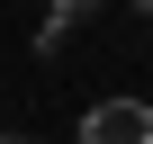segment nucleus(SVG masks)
Listing matches in <instances>:
<instances>
[{"instance_id": "f257e3e1", "label": "nucleus", "mask_w": 153, "mask_h": 144, "mask_svg": "<svg viewBox=\"0 0 153 144\" xmlns=\"http://www.w3.org/2000/svg\"><path fill=\"white\" fill-rule=\"evenodd\" d=\"M81 144H153V108L144 99H99L81 117Z\"/></svg>"}, {"instance_id": "7ed1b4c3", "label": "nucleus", "mask_w": 153, "mask_h": 144, "mask_svg": "<svg viewBox=\"0 0 153 144\" xmlns=\"http://www.w3.org/2000/svg\"><path fill=\"white\" fill-rule=\"evenodd\" d=\"M135 9H153V0H135Z\"/></svg>"}, {"instance_id": "20e7f679", "label": "nucleus", "mask_w": 153, "mask_h": 144, "mask_svg": "<svg viewBox=\"0 0 153 144\" xmlns=\"http://www.w3.org/2000/svg\"><path fill=\"white\" fill-rule=\"evenodd\" d=\"M0 144H18V135H0Z\"/></svg>"}, {"instance_id": "f03ea898", "label": "nucleus", "mask_w": 153, "mask_h": 144, "mask_svg": "<svg viewBox=\"0 0 153 144\" xmlns=\"http://www.w3.org/2000/svg\"><path fill=\"white\" fill-rule=\"evenodd\" d=\"M81 9H90V0H54V18H45V27H36V54H54V45H63V36H72V18H81Z\"/></svg>"}]
</instances>
